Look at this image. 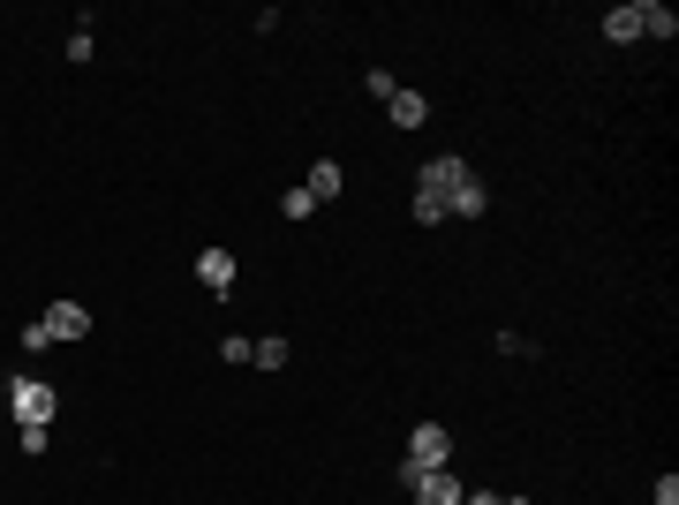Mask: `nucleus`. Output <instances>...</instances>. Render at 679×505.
I'll list each match as a JSON object with an SVG mask.
<instances>
[{
    "label": "nucleus",
    "mask_w": 679,
    "mask_h": 505,
    "mask_svg": "<svg viewBox=\"0 0 679 505\" xmlns=\"http://www.w3.org/2000/svg\"><path fill=\"white\" fill-rule=\"evenodd\" d=\"M431 468H453V430H446V423H415L408 461H400V483L415 491V476H431Z\"/></svg>",
    "instance_id": "nucleus-1"
},
{
    "label": "nucleus",
    "mask_w": 679,
    "mask_h": 505,
    "mask_svg": "<svg viewBox=\"0 0 679 505\" xmlns=\"http://www.w3.org/2000/svg\"><path fill=\"white\" fill-rule=\"evenodd\" d=\"M8 407H15V423H53V415H61V392H53L46 377H15V385H8Z\"/></svg>",
    "instance_id": "nucleus-2"
},
{
    "label": "nucleus",
    "mask_w": 679,
    "mask_h": 505,
    "mask_svg": "<svg viewBox=\"0 0 679 505\" xmlns=\"http://www.w3.org/2000/svg\"><path fill=\"white\" fill-rule=\"evenodd\" d=\"M469 173H476V167H469L461 152H438V159H423V173H415V196H438V204H446Z\"/></svg>",
    "instance_id": "nucleus-3"
},
{
    "label": "nucleus",
    "mask_w": 679,
    "mask_h": 505,
    "mask_svg": "<svg viewBox=\"0 0 679 505\" xmlns=\"http://www.w3.org/2000/svg\"><path fill=\"white\" fill-rule=\"evenodd\" d=\"M38 325L53 333V347H61V339H91V310H84V302H53Z\"/></svg>",
    "instance_id": "nucleus-4"
},
{
    "label": "nucleus",
    "mask_w": 679,
    "mask_h": 505,
    "mask_svg": "<svg viewBox=\"0 0 679 505\" xmlns=\"http://www.w3.org/2000/svg\"><path fill=\"white\" fill-rule=\"evenodd\" d=\"M461 491H469V483H461L453 468H431V476H415L408 498H415V505H461Z\"/></svg>",
    "instance_id": "nucleus-5"
},
{
    "label": "nucleus",
    "mask_w": 679,
    "mask_h": 505,
    "mask_svg": "<svg viewBox=\"0 0 679 505\" xmlns=\"http://www.w3.org/2000/svg\"><path fill=\"white\" fill-rule=\"evenodd\" d=\"M196 280H204L212 295H234V249H219V242L196 249Z\"/></svg>",
    "instance_id": "nucleus-6"
},
{
    "label": "nucleus",
    "mask_w": 679,
    "mask_h": 505,
    "mask_svg": "<svg viewBox=\"0 0 679 505\" xmlns=\"http://www.w3.org/2000/svg\"><path fill=\"white\" fill-rule=\"evenodd\" d=\"M604 38H612V46H635V38H650V30H642V0H619V8H604Z\"/></svg>",
    "instance_id": "nucleus-7"
},
{
    "label": "nucleus",
    "mask_w": 679,
    "mask_h": 505,
    "mask_svg": "<svg viewBox=\"0 0 679 505\" xmlns=\"http://www.w3.org/2000/svg\"><path fill=\"white\" fill-rule=\"evenodd\" d=\"M385 114H393V129H423V121H431V99H423V91H408V83H400V91H393V99H385Z\"/></svg>",
    "instance_id": "nucleus-8"
},
{
    "label": "nucleus",
    "mask_w": 679,
    "mask_h": 505,
    "mask_svg": "<svg viewBox=\"0 0 679 505\" xmlns=\"http://www.w3.org/2000/svg\"><path fill=\"white\" fill-rule=\"evenodd\" d=\"M484 211H491V189H484V181L469 173V181H461V189L446 196V219H484Z\"/></svg>",
    "instance_id": "nucleus-9"
},
{
    "label": "nucleus",
    "mask_w": 679,
    "mask_h": 505,
    "mask_svg": "<svg viewBox=\"0 0 679 505\" xmlns=\"http://www.w3.org/2000/svg\"><path fill=\"white\" fill-rule=\"evenodd\" d=\"M303 189H310V196H318V204H333L340 189H347V173H340L333 159H318V167H310V181H303Z\"/></svg>",
    "instance_id": "nucleus-10"
},
{
    "label": "nucleus",
    "mask_w": 679,
    "mask_h": 505,
    "mask_svg": "<svg viewBox=\"0 0 679 505\" xmlns=\"http://www.w3.org/2000/svg\"><path fill=\"white\" fill-rule=\"evenodd\" d=\"M642 30H650V38H679V15L665 0H642Z\"/></svg>",
    "instance_id": "nucleus-11"
},
{
    "label": "nucleus",
    "mask_w": 679,
    "mask_h": 505,
    "mask_svg": "<svg viewBox=\"0 0 679 505\" xmlns=\"http://www.w3.org/2000/svg\"><path fill=\"white\" fill-rule=\"evenodd\" d=\"M287 354H295L287 339H249V362H257V370H287Z\"/></svg>",
    "instance_id": "nucleus-12"
},
{
    "label": "nucleus",
    "mask_w": 679,
    "mask_h": 505,
    "mask_svg": "<svg viewBox=\"0 0 679 505\" xmlns=\"http://www.w3.org/2000/svg\"><path fill=\"white\" fill-rule=\"evenodd\" d=\"M310 211H318V196H310V189H303V181H295V189H287V196H280V219H295V226H303V219H310Z\"/></svg>",
    "instance_id": "nucleus-13"
},
{
    "label": "nucleus",
    "mask_w": 679,
    "mask_h": 505,
    "mask_svg": "<svg viewBox=\"0 0 679 505\" xmlns=\"http://www.w3.org/2000/svg\"><path fill=\"white\" fill-rule=\"evenodd\" d=\"M15 445H23V453H46V445H53V423H15Z\"/></svg>",
    "instance_id": "nucleus-14"
},
{
    "label": "nucleus",
    "mask_w": 679,
    "mask_h": 505,
    "mask_svg": "<svg viewBox=\"0 0 679 505\" xmlns=\"http://www.w3.org/2000/svg\"><path fill=\"white\" fill-rule=\"evenodd\" d=\"M362 91H370V99H393V91H400V76H393V68H370V76H362Z\"/></svg>",
    "instance_id": "nucleus-15"
},
{
    "label": "nucleus",
    "mask_w": 679,
    "mask_h": 505,
    "mask_svg": "<svg viewBox=\"0 0 679 505\" xmlns=\"http://www.w3.org/2000/svg\"><path fill=\"white\" fill-rule=\"evenodd\" d=\"M415 226H446V204L438 196H415Z\"/></svg>",
    "instance_id": "nucleus-16"
},
{
    "label": "nucleus",
    "mask_w": 679,
    "mask_h": 505,
    "mask_svg": "<svg viewBox=\"0 0 679 505\" xmlns=\"http://www.w3.org/2000/svg\"><path fill=\"white\" fill-rule=\"evenodd\" d=\"M657 505H679V476H672V468L657 476Z\"/></svg>",
    "instance_id": "nucleus-17"
},
{
    "label": "nucleus",
    "mask_w": 679,
    "mask_h": 505,
    "mask_svg": "<svg viewBox=\"0 0 679 505\" xmlns=\"http://www.w3.org/2000/svg\"><path fill=\"white\" fill-rule=\"evenodd\" d=\"M461 505H507L499 491H461Z\"/></svg>",
    "instance_id": "nucleus-18"
}]
</instances>
